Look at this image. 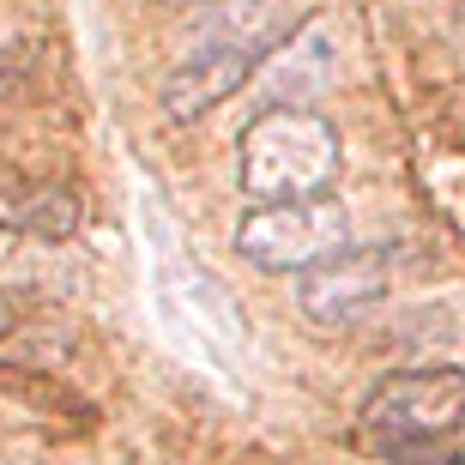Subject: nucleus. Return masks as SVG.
<instances>
[{"label":"nucleus","mask_w":465,"mask_h":465,"mask_svg":"<svg viewBox=\"0 0 465 465\" xmlns=\"http://www.w3.org/2000/svg\"><path fill=\"white\" fill-rule=\"evenodd\" d=\"M85 224V206L67 182H31V175H0V230L36 242H67Z\"/></svg>","instance_id":"0eeeda50"},{"label":"nucleus","mask_w":465,"mask_h":465,"mask_svg":"<svg viewBox=\"0 0 465 465\" xmlns=\"http://www.w3.org/2000/svg\"><path fill=\"white\" fill-rule=\"evenodd\" d=\"M212 6H224V13L206 25L212 31L206 43L212 49H236V54H248V61H260L278 36L291 31V18H284L278 0H212Z\"/></svg>","instance_id":"6e6552de"},{"label":"nucleus","mask_w":465,"mask_h":465,"mask_svg":"<svg viewBox=\"0 0 465 465\" xmlns=\"http://www.w3.org/2000/svg\"><path fill=\"white\" fill-rule=\"evenodd\" d=\"M441 465H465V460H441Z\"/></svg>","instance_id":"f8f14e48"},{"label":"nucleus","mask_w":465,"mask_h":465,"mask_svg":"<svg viewBox=\"0 0 465 465\" xmlns=\"http://www.w3.org/2000/svg\"><path fill=\"white\" fill-rule=\"evenodd\" d=\"M248 79H254V61H248V54L200 43V49L163 79V115L170 121H200L206 109L224 104V97H236Z\"/></svg>","instance_id":"423d86ee"},{"label":"nucleus","mask_w":465,"mask_h":465,"mask_svg":"<svg viewBox=\"0 0 465 465\" xmlns=\"http://www.w3.org/2000/svg\"><path fill=\"white\" fill-rule=\"evenodd\" d=\"M453 43L465 49V6H460V18H453Z\"/></svg>","instance_id":"9d476101"},{"label":"nucleus","mask_w":465,"mask_h":465,"mask_svg":"<svg viewBox=\"0 0 465 465\" xmlns=\"http://www.w3.org/2000/svg\"><path fill=\"white\" fill-rule=\"evenodd\" d=\"M351 248V212L321 193V200H272V206L242 212L236 224V254L254 272H309L327 254Z\"/></svg>","instance_id":"f03ea898"},{"label":"nucleus","mask_w":465,"mask_h":465,"mask_svg":"<svg viewBox=\"0 0 465 465\" xmlns=\"http://www.w3.org/2000/svg\"><path fill=\"white\" fill-rule=\"evenodd\" d=\"M465 423V369H405L375 381L362 399V430L387 448H430Z\"/></svg>","instance_id":"7ed1b4c3"},{"label":"nucleus","mask_w":465,"mask_h":465,"mask_svg":"<svg viewBox=\"0 0 465 465\" xmlns=\"http://www.w3.org/2000/svg\"><path fill=\"white\" fill-rule=\"evenodd\" d=\"M387 291H393V254L387 248H339L296 278V302L314 327H351Z\"/></svg>","instance_id":"39448f33"},{"label":"nucleus","mask_w":465,"mask_h":465,"mask_svg":"<svg viewBox=\"0 0 465 465\" xmlns=\"http://www.w3.org/2000/svg\"><path fill=\"white\" fill-rule=\"evenodd\" d=\"M157 6H212V0H157Z\"/></svg>","instance_id":"9b49d317"},{"label":"nucleus","mask_w":465,"mask_h":465,"mask_svg":"<svg viewBox=\"0 0 465 465\" xmlns=\"http://www.w3.org/2000/svg\"><path fill=\"white\" fill-rule=\"evenodd\" d=\"M18 327V302H13V296H6V291H0V339H6V332H13Z\"/></svg>","instance_id":"1a4fd4ad"},{"label":"nucleus","mask_w":465,"mask_h":465,"mask_svg":"<svg viewBox=\"0 0 465 465\" xmlns=\"http://www.w3.org/2000/svg\"><path fill=\"white\" fill-rule=\"evenodd\" d=\"M345 163V139L314 109H260L242 127L236 182L254 206L272 200H321Z\"/></svg>","instance_id":"f257e3e1"},{"label":"nucleus","mask_w":465,"mask_h":465,"mask_svg":"<svg viewBox=\"0 0 465 465\" xmlns=\"http://www.w3.org/2000/svg\"><path fill=\"white\" fill-rule=\"evenodd\" d=\"M248 85L266 97V109H309L321 91L339 85V25L327 13L302 18L254 61Z\"/></svg>","instance_id":"20e7f679"}]
</instances>
